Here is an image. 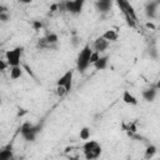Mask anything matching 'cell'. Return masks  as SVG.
Listing matches in <instances>:
<instances>
[{"instance_id":"obj_1","label":"cell","mask_w":160,"mask_h":160,"mask_svg":"<svg viewBox=\"0 0 160 160\" xmlns=\"http://www.w3.org/2000/svg\"><path fill=\"white\" fill-rule=\"evenodd\" d=\"M101 145L95 140H88L82 145V152L86 160H96L101 155Z\"/></svg>"},{"instance_id":"obj_2","label":"cell","mask_w":160,"mask_h":160,"mask_svg":"<svg viewBox=\"0 0 160 160\" xmlns=\"http://www.w3.org/2000/svg\"><path fill=\"white\" fill-rule=\"evenodd\" d=\"M92 49L90 48L89 44H86L79 52L78 55V59H76V69L80 71V72H84L89 65H90V58H91V54H92Z\"/></svg>"},{"instance_id":"obj_3","label":"cell","mask_w":160,"mask_h":160,"mask_svg":"<svg viewBox=\"0 0 160 160\" xmlns=\"http://www.w3.org/2000/svg\"><path fill=\"white\" fill-rule=\"evenodd\" d=\"M41 131V125H34L30 121H25L22 122V125L20 126V134L21 136L26 140V141H34L36 139V135Z\"/></svg>"},{"instance_id":"obj_4","label":"cell","mask_w":160,"mask_h":160,"mask_svg":"<svg viewBox=\"0 0 160 160\" xmlns=\"http://www.w3.org/2000/svg\"><path fill=\"white\" fill-rule=\"evenodd\" d=\"M22 46H16L11 50H8L5 52V60L9 64L10 68L12 66H20V61H21V55H22Z\"/></svg>"},{"instance_id":"obj_5","label":"cell","mask_w":160,"mask_h":160,"mask_svg":"<svg viewBox=\"0 0 160 160\" xmlns=\"http://www.w3.org/2000/svg\"><path fill=\"white\" fill-rule=\"evenodd\" d=\"M72 79H74V71L68 70L65 74H62L58 80H56V86H64L68 91V94L72 89Z\"/></svg>"},{"instance_id":"obj_6","label":"cell","mask_w":160,"mask_h":160,"mask_svg":"<svg viewBox=\"0 0 160 160\" xmlns=\"http://www.w3.org/2000/svg\"><path fill=\"white\" fill-rule=\"evenodd\" d=\"M84 0H74V1H65V11L78 15L82 11Z\"/></svg>"},{"instance_id":"obj_7","label":"cell","mask_w":160,"mask_h":160,"mask_svg":"<svg viewBox=\"0 0 160 160\" xmlns=\"http://www.w3.org/2000/svg\"><path fill=\"white\" fill-rule=\"evenodd\" d=\"M116 5L120 8L121 12H126V14H129V16H130L132 20L138 21L136 12H135V10H134L132 5H131L129 1H125V0H118V1H116Z\"/></svg>"},{"instance_id":"obj_8","label":"cell","mask_w":160,"mask_h":160,"mask_svg":"<svg viewBox=\"0 0 160 160\" xmlns=\"http://www.w3.org/2000/svg\"><path fill=\"white\" fill-rule=\"evenodd\" d=\"M158 1H148L145 4V15L149 19H154L156 16V8H158Z\"/></svg>"},{"instance_id":"obj_9","label":"cell","mask_w":160,"mask_h":160,"mask_svg":"<svg viewBox=\"0 0 160 160\" xmlns=\"http://www.w3.org/2000/svg\"><path fill=\"white\" fill-rule=\"evenodd\" d=\"M109 41L108 40H105L102 36H99L98 39H95V41H94V50L95 51H98V52H102V51H105L108 48H109Z\"/></svg>"},{"instance_id":"obj_10","label":"cell","mask_w":160,"mask_h":160,"mask_svg":"<svg viewBox=\"0 0 160 160\" xmlns=\"http://www.w3.org/2000/svg\"><path fill=\"white\" fill-rule=\"evenodd\" d=\"M0 160H14V151L11 144H8L0 150Z\"/></svg>"},{"instance_id":"obj_11","label":"cell","mask_w":160,"mask_h":160,"mask_svg":"<svg viewBox=\"0 0 160 160\" xmlns=\"http://www.w3.org/2000/svg\"><path fill=\"white\" fill-rule=\"evenodd\" d=\"M111 5H112V2L110 0H100V1H96L95 2V6H96L98 11L101 12V14L108 12L111 9Z\"/></svg>"},{"instance_id":"obj_12","label":"cell","mask_w":160,"mask_h":160,"mask_svg":"<svg viewBox=\"0 0 160 160\" xmlns=\"http://www.w3.org/2000/svg\"><path fill=\"white\" fill-rule=\"evenodd\" d=\"M141 95H142V99L144 100H146L148 102H152L155 100V98H156V89L155 88L145 89V90H142Z\"/></svg>"},{"instance_id":"obj_13","label":"cell","mask_w":160,"mask_h":160,"mask_svg":"<svg viewBox=\"0 0 160 160\" xmlns=\"http://www.w3.org/2000/svg\"><path fill=\"white\" fill-rule=\"evenodd\" d=\"M122 101L128 105H138V99L129 90H125L122 92Z\"/></svg>"},{"instance_id":"obj_14","label":"cell","mask_w":160,"mask_h":160,"mask_svg":"<svg viewBox=\"0 0 160 160\" xmlns=\"http://www.w3.org/2000/svg\"><path fill=\"white\" fill-rule=\"evenodd\" d=\"M22 72H24V70L21 66H12V68H10V79L18 80L22 76Z\"/></svg>"},{"instance_id":"obj_15","label":"cell","mask_w":160,"mask_h":160,"mask_svg":"<svg viewBox=\"0 0 160 160\" xmlns=\"http://www.w3.org/2000/svg\"><path fill=\"white\" fill-rule=\"evenodd\" d=\"M108 61H109V56L105 55V56H100V59L94 64V68L96 70H104L106 66H108Z\"/></svg>"},{"instance_id":"obj_16","label":"cell","mask_w":160,"mask_h":160,"mask_svg":"<svg viewBox=\"0 0 160 160\" xmlns=\"http://www.w3.org/2000/svg\"><path fill=\"white\" fill-rule=\"evenodd\" d=\"M101 36H102L105 40H108L109 42H110V41H116L118 38H119V35H118V32H116L115 30H106Z\"/></svg>"},{"instance_id":"obj_17","label":"cell","mask_w":160,"mask_h":160,"mask_svg":"<svg viewBox=\"0 0 160 160\" xmlns=\"http://www.w3.org/2000/svg\"><path fill=\"white\" fill-rule=\"evenodd\" d=\"M45 39H46L48 44H49L51 48H52V46H55V45L58 44V41H59V36H58L55 32H50V34L45 35Z\"/></svg>"},{"instance_id":"obj_18","label":"cell","mask_w":160,"mask_h":160,"mask_svg":"<svg viewBox=\"0 0 160 160\" xmlns=\"http://www.w3.org/2000/svg\"><path fill=\"white\" fill-rule=\"evenodd\" d=\"M156 151H158V149H156V146L155 145H148L146 146V149H145V159L146 160H150L155 154H156Z\"/></svg>"},{"instance_id":"obj_19","label":"cell","mask_w":160,"mask_h":160,"mask_svg":"<svg viewBox=\"0 0 160 160\" xmlns=\"http://www.w3.org/2000/svg\"><path fill=\"white\" fill-rule=\"evenodd\" d=\"M36 48L40 49V50H45V49H50L51 46L48 44V41H46L45 36H44V38H40V39L38 40V42H36Z\"/></svg>"},{"instance_id":"obj_20","label":"cell","mask_w":160,"mask_h":160,"mask_svg":"<svg viewBox=\"0 0 160 160\" xmlns=\"http://www.w3.org/2000/svg\"><path fill=\"white\" fill-rule=\"evenodd\" d=\"M79 138H80L81 140L88 141V140L90 139V129L86 128V126H84V128L80 130V132H79Z\"/></svg>"},{"instance_id":"obj_21","label":"cell","mask_w":160,"mask_h":160,"mask_svg":"<svg viewBox=\"0 0 160 160\" xmlns=\"http://www.w3.org/2000/svg\"><path fill=\"white\" fill-rule=\"evenodd\" d=\"M31 26H32V29L34 30H36V31H39V30H41L42 29V21L41 20H32V22H31Z\"/></svg>"},{"instance_id":"obj_22","label":"cell","mask_w":160,"mask_h":160,"mask_svg":"<svg viewBox=\"0 0 160 160\" xmlns=\"http://www.w3.org/2000/svg\"><path fill=\"white\" fill-rule=\"evenodd\" d=\"M55 92H56V95H58L59 98H62V96H65V95L68 94V91H66V89H65L64 86H56Z\"/></svg>"},{"instance_id":"obj_23","label":"cell","mask_w":160,"mask_h":160,"mask_svg":"<svg viewBox=\"0 0 160 160\" xmlns=\"http://www.w3.org/2000/svg\"><path fill=\"white\" fill-rule=\"evenodd\" d=\"M72 34H74V35L71 36L70 42H71V45H72L74 48H78V46H79V44H80V40H81V39H80L79 36H76V35H75V31H74Z\"/></svg>"},{"instance_id":"obj_24","label":"cell","mask_w":160,"mask_h":160,"mask_svg":"<svg viewBox=\"0 0 160 160\" xmlns=\"http://www.w3.org/2000/svg\"><path fill=\"white\" fill-rule=\"evenodd\" d=\"M100 59V52H98V51H92V54H91V58H90V65H94L98 60Z\"/></svg>"},{"instance_id":"obj_25","label":"cell","mask_w":160,"mask_h":160,"mask_svg":"<svg viewBox=\"0 0 160 160\" xmlns=\"http://www.w3.org/2000/svg\"><path fill=\"white\" fill-rule=\"evenodd\" d=\"M10 20V14L9 12H0V21L1 22H8Z\"/></svg>"},{"instance_id":"obj_26","label":"cell","mask_w":160,"mask_h":160,"mask_svg":"<svg viewBox=\"0 0 160 160\" xmlns=\"http://www.w3.org/2000/svg\"><path fill=\"white\" fill-rule=\"evenodd\" d=\"M149 55H150L151 58L156 59V58H158V51H156V49H155V48H150V49H149Z\"/></svg>"},{"instance_id":"obj_27","label":"cell","mask_w":160,"mask_h":160,"mask_svg":"<svg viewBox=\"0 0 160 160\" xmlns=\"http://www.w3.org/2000/svg\"><path fill=\"white\" fill-rule=\"evenodd\" d=\"M8 66H9V64L6 62V60H0V70L1 71H5Z\"/></svg>"},{"instance_id":"obj_28","label":"cell","mask_w":160,"mask_h":160,"mask_svg":"<svg viewBox=\"0 0 160 160\" xmlns=\"http://www.w3.org/2000/svg\"><path fill=\"white\" fill-rule=\"evenodd\" d=\"M129 130L131 131V132H130V135H131L132 132H136V126H135V122H131V124L129 125Z\"/></svg>"},{"instance_id":"obj_29","label":"cell","mask_w":160,"mask_h":160,"mask_svg":"<svg viewBox=\"0 0 160 160\" xmlns=\"http://www.w3.org/2000/svg\"><path fill=\"white\" fill-rule=\"evenodd\" d=\"M56 10H59V4H52V5H50V11H51V12H54V11H56Z\"/></svg>"},{"instance_id":"obj_30","label":"cell","mask_w":160,"mask_h":160,"mask_svg":"<svg viewBox=\"0 0 160 160\" xmlns=\"http://www.w3.org/2000/svg\"><path fill=\"white\" fill-rule=\"evenodd\" d=\"M145 25H146V28H148V29H151V30H155V28H156V26H155L152 22H150V21H148Z\"/></svg>"},{"instance_id":"obj_31","label":"cell","mask_w":160,"mask_h":160,"mask_svg":"<svg viewBox=\"0 0 160 160\" xmlns=\"http://www.w3.org/2000/svg\"><path fill=\"white\" fill-rule=\"evenodd\" d=\"M20 110H21V111L18 112V116H22L24 114H26V110H24V109H20Z\"/></svg>"},{"instance_id":"obj_32","label":"cell","mask_w":160,"mask_h":160,"mask_svg":"<svg viewBox=\"0 0 160 160\" xmlns=\"http://www.w3.org/2000/svg\"><path fill=\"white\" fill-rule=\"evenodd\" d=\"M155 89L156 90H160V80H158V82L155 84Z\"/></svg>"},{"instance_id":"obj_33","label":"cell","mask_w":160,"mask_h":160,"mask_svg":"<svg viewBox=\"0 0 160 160\" xmlns=\"http://www.w3.org/2000/svg\"><path fill=\"white\" fill-rule=\"evenodd\" d=\"M69 160H79V158H76V156H75V158H70Z\"/></svg>"},{"instance_id":"obj_34","label":"cell","mask_w":160,"mask_h":160,"mask_svg":"<svg viewBox=\"0 0 160 160\" xmlns=\"http://www.w3.org/2000/svg\"><path fill=\"white\" fill-rule=\"evenodd\" d=\"M14 160H15V159H14ZM18 160H22V158H21V159H18Z\"/></svg>"}]
</instances>
